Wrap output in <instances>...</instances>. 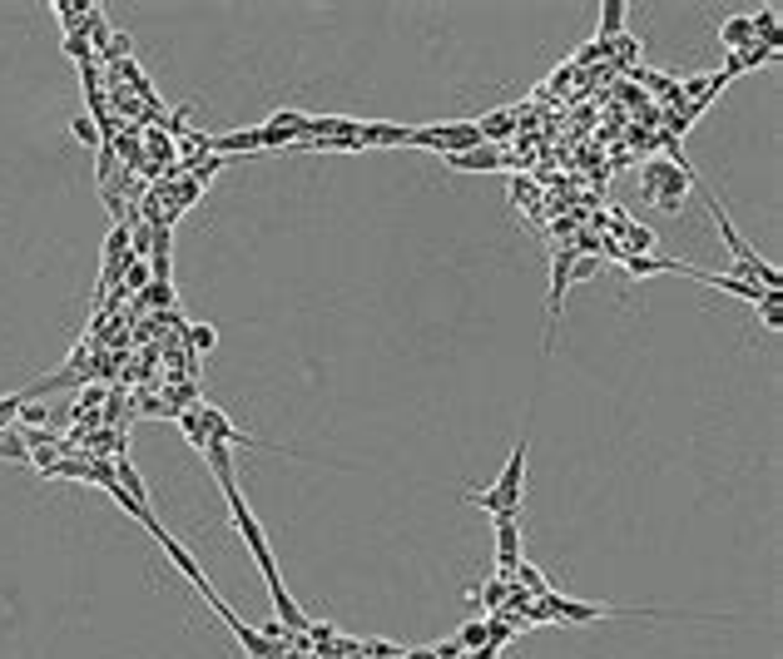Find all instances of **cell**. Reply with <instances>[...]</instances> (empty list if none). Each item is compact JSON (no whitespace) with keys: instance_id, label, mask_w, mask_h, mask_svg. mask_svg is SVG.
<instances>
[{"instance_id":"cell-1","label":"cell","mask_w":783,"mask_h":659,"mask_svg":"<svg viewBox=\"0 0 783 659\" xmlns=\"http://www.w3.org/2000/svg\"><path fill=\"white\" fill-rule=\"evenodd\" d=\"M218 491H224V501H228V520H234V530L243 536V546H248V556L258 560L263 580H268V595H273V610H278L283 630H308V615L298 610V600H293V595H288V586H283V570H278V560H273L268 530H263V526H258V516L248 511V501H243V486H238V476H228V481H218Z\"/></svg>"},{"instance_id":"cell-2","label":"cell","mask_w":783,"mask_h":659,"mask_svg":"<svg viewBox=\"0 0 783 659\" xmlns=\"http://www.w3.org/2000/svg\"><path fill=\"white\" fill-rule=\"evenodd\" d=\"M526 456H531V437H521L511 446L501 476H496L491 486L461 491V501L476 506V511H486V516H521V506H526Z\"/></svg>"},{"instance_id":"cell-3","label":"cell","mask_w":783,"mask_h":659,"mask_svg":"<svg viewBox=\"0 0 783 659\" xmlns=\"http://www.w3.org/2000/svg\"><path fill=\"white\" fill-rule=\"evenodd\" d=\"M486 144L481 130H476L471 120H451V124H421V130L407 134V149H437L441 159L447 154H461V149H476Z\"/></svg>"},{"instance_id":"cell-4","label":"cell","mask_w":783,"mask_h":659,"mask_svg":"<svg viewBox=\"0 0 783 659\" xmlns=\"http://www.w3.org/2000/svg\"><path fill=\"white\" fill-rule=\"evenodd\" d=\"M644 184H650V199H654V208L660 214H680V204H684V164H650L644 169Z\"/></svg>"},{"instance_id":"cell-5","label":"cell","mask_w":783,"mask_h":659,"mask_svg":"<svg viewBox=\"0 0 783 659\" xmlns=\"http://www.w3.org/2000/svg\"><path fill=\"white\" fill-rule=\"evenodd\" d=\"M496 520V576L511 580L521 566V516H491Z\"/></svg>"},{"instance_id":"cell-6","label":"cell","mask_w":783,"mask_h":659,"mask_svg":"<svg viewBox=\"0 0 783 659\" xmlns=\"http://www.w3.org/2000/svg\"><path fill=\"white\" fill-rule=\"evenodd\" d=\"M447 169H457V174H501L506 154L501 144H476V149H461V154H447Z\"/></svg>"},{"instance_id":"cell-7","label":"cell","mask_w":783,"mask_h":659,"mask_svg":"<svg viewBox=\"0 0 783 659\" xmlns=\"http://www.w3.org/2000/svg\"><path fill=\"white\" fill-rule=\"evenodd\" d=\"M754 15H724V20H719V45H724L729 50V55H734V50H749V45H754Z\"/></svg>"},{"instance_id":"cell-8","label":"cell","mask_w":783,"mask_h":659,"mask_svg":"<svg viewBox=\"0 0 783 659\" xmlns=\"http://www.w3.org/2000/svg\"><path fill=\"white\" fill-rule=\"evenodd\" d=\"M179 333L188 337V347H194V353H214V347H218V327L214 323H184Z\"/></svg>"},{"instance_id":"cell-9","label":"cell","mask_w":783,"mask_h":659,"mask_svg":"<svg viewBox=\"0 0 783 659\" xmlns=\"http://www.w3.org/2000/svg\"><path fill=\"white\" fill-rule=\"evenodd\" d=\"M476 130H481V140H486V144H496V140H506V134L516 130V114H506V110H501V114H486V120L476 124Z\"/></svg>"},{"instance_id":"cell-10","label":"cell","mask_w":783,"mask_h":659,"mask_svg":"<svg viewBox=\"0 0 783 659\" xmlns=\"http://www.w3.org/2000/svg\"><path fill=\"white\" fill-rule=\"evenodd\" d=\"M625 15H630L625 0H605V15H600V35H620V30H625Z\"/></svg>"},{"instance_id":"cell-11","label":"cell","mask_w":783,"mask_h":659,"mask_svg":"<svg viewBox=\"0 0 783 659\" xmlns=\"http://www.w3.org/2000/svg\"><path fill=\"white\" fill-rule=\"evenodd\" d=\"M516 576H521V586H526V590H531V595H536V600H541V595L550 590V580H546V570H541V566H531V560H521V566H516Z\"/></svg>"},{"instance_id":"cell-12","label":"cell","mask_w":783,"mask_h":659,"mask_svg":"<svg viewBox=\"0 0 783 659\" xmlns=\"http://www.w3.org/2000/svg\"><path fill=\"white\" fill-rule=\"evenodd\" d=\"M150 263H144V258H130V263H124V288H134V293H144V288H150Z\"/></svg>"},{"instance_id":"cell-13","label":"cell","mask_w":783,"mask_h":659,"mask_svg":"<svg viewBox=\"0 0 783 659\" xmlns=\"http://www.w3.org/2000/svg\"><path fill=\"white\" fill-rule=\"evenodd\" d=\"M486 640H491V625L486 620H467L457 635V644H467V650H476V644H486Z\"/></svg>"},{"instance_id":"cell-14","label":"cell","mask_w":783,"mask_h":659,"mask_svg":"<svg viewBox=\"0 0 783 659\" xmlns=\"http://www.w3.org/2000/svg\"><path fill=\"white\" fill-rule=\"evenodd\" d=\"M20 407H25V392H10V397H0V431H5V427H15Z\"/></svg>"},{"instance_id":"cell-15","label":"cell","mask_w":783,"mask_h":659,"mask_svg":"<svg viewBox=\"0 0 783 659\" xmlns=\"http://www.w3.org/2000/svg\"><path fill=\"white\" fill-rule=\"evenodd\" d=\"M778 303H783V293H768L764 303H759V313H764V327H768V333H778V327H783V313H778Z\"/></svg>"},{"instance_id":"cell-16","label":"cell","mask_w":783,"mask_h":659,"mask_svg":"<svg viewBox=\"0 0 783 659\" xmlns=\"http://www.w3.org/2000/svg\"><path fill=\"white\" fill-rule=\"evenodd\" d=\"M70 134H75V140H84V144H90V149H104V144H110V140H104V134L94 130L90 120H70Z\"/></svg>"},{"instance_id":"cell-17","label":"cell","mask_w":783,"mask_h":659,"mask_svg":"<svg viewBox=\"0 0 783 659\" xmlns=\"http://www.w3.org/2000/svg\"><path fill=\"white\" fill-rule=\"evenodd\" d=\"M506 590H511V580H501V576H496L491 586H486V595H481V605H486V610H501Z\"/></svg>"}]
</instances>
